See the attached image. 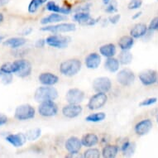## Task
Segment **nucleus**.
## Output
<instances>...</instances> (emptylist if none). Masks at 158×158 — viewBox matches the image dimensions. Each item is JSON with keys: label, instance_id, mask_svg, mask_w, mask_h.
I'll list each match as a JSON object with an SVG mask.
<instances>
[{"label": "nucleus", "instance_id": "30", "mask_svg": "<svg viewBox=\"0 0 158 158\" xmlns=\"http://www.w3.org/2000/svg\"><path fill=\"white\" fill-rule=\"evenodd\" d=\"M106 118V114L104 112H96L89 114L85 118V121L89 123H99L104 121Z\"/></svg>", "mask_w": 158, "mask_h": 158}, {"label": "nucleus", "instance_id": "49", "mask_svg": "<svg viewBox=\"0 0 158 158\" xmlns=\"http://www.w3.org/2000/svg\"><path fill=\"white\" fill-rule=\"evenodd\" d=\"M4 21V16L2 13H0V24L3 23V22Z\"/></svg>", "mask_w": 158, "mask_h": 158}, {"label": "nucleus", "instance_id": "2", "mask_svg": "<svg viewBox=\"0 0 158 158\" xmlns=\"http://www.w3.org/2000/svg\"><path fill=\"white\" fill-rule=\"evenodd\" d=\"M81 68H82V63L81 60L76 58H73V59L64 60L60 63L59 70L62 75L67 77H72L81 71Z\"/></svg>", "mask_w": 158, "mask_h": 158}, {"label": "nucleus", "instance_id": "35", "mask_svg": "<svg viewBox=\"0 0 158 158\" xmlns=\"http://www.w3.org/2000/svg\"><path fill=\"white\" fill-rule=\"evenodd\" d=\"M1 74H14V65L13 62H5L0 66Z\"/></svg>", "mask_w": 158, "mask_h": 158}, {"label": "nucleus", "instance_id": "1", "mask_svg": "<svg viewBox=\"0 0 158 158\" xmlns=\"http://www.w3.org/2000/svg\"><path fill=\"white\" fill-rule=\"evenodd\" d=\"M58 98V91L53 86L42 85L36 89L34 93V99L37 103L53 100Z\"/></svg>", "mask_w": 158, "mask_h": 158}, {"label": "nucleus", "instance_id": "20", "mask_svg": "<svg viewBox=\"0 0 158 158\" xmlns=\"http://www.w3.org/2000/svg\"><path fill=\"white\" fill-rule=\"evenodd\" d=\"M38 81L42 85L54 86L59 82V77L53 73L43 72L39 75Z\"/></svg>", "mask_w": 158, "mask_h": 158}, {"label": "nucleus", "instance_id": "3", "mask_svg": "<svg viewBox=\"0 0 158 158\" xmlns=\"http://www.w3.org/2000/svg\"><path fill=\"white\" fill-rule=\"evenodd\" d=\"M76 29V26L73 23H58L56 24H50V25H45L41 28V31L51 32L53 34H60V33H68L75 31Z\"/></svg>", "mask_w": 158, "mask_h": 158}, {"label": "nucleus", "instance_id": "45", "mask_svg": "<svg viewBox=\"0 0 158 158\" xmlns=\"http://www.w3.org/2000/svg\"><path fill=\"white\" fill-rule=\"evenodd\" d=\"M32 31V29L31 27H27L23 30V31L21 32L22 36H27L29 34H31V32Z\"/></svg>", "mask_w": 158, "mask_h": 158}, {"label": "nucleus", "instance_id": "7", "mask_svg": "<svg viewBox=\"0 0 158 158\" xmlns=\"http://www.w3.org/2000/svg\"><path fill=\"white\" fill-rule=\"evenodd\" d=\"M58 106L53 100L44 101L40 103L37 111L38 114L44 118H52L58 114Z\"/></svg>", "mask_w": 158, "mask_h": 158}, {"label": "nucleus", "instance_id": "33", "mask_svg": "<svg viewBox=\"0 0 158 158\" xmlns=\"http://www.w3.org/2000/svg\"><path fill=\"white\" fill-rule=\"evenodd\" d=\"M42 135V129L39 127L36 128H32V129H29L25 132V136L27 137V140L30 141V142H34L38 139L39 137Z\"/></svg>", "mask_w": 158, "mask_h": 158}, {"label": "nucleus", "instance_id": "27", "mask_svg": "<svg viewBox=\"0 0 158 158\" xmlns=\"http://www.w3.org/2000/svg\"><path fill=\"white\" fill-rule=\"evenodd\" d=\"M118 44L121 51H130L134 45V38L131 36L125 35L120 37Z\"/></svg>", "mask_w": 158, "mask_h": 158}, {"label": "nucleus", "instance_id": "5", "mask_svg": "<svg viewBox=\"0 0 158 158\" xmlns=\"http://www.w3.org/2000/svg\"><path fill=\"white\" fill-rule=\"evenodd\" d=\"M36 115V109L29 104L18 105L14 111V118L18 121H27L32 119Z\"/></svg>", "mask_w": 158, "mask_h": 158}, {"label": "nucleus", "instance_id": "38", "mask_svg": "<svg viewBox=\"0 0 158 158\" xmlns=\"http://www.w3.org/2000/svg\"><path fill=\"white\" fill-rule=\"evenodd\" d=\"M13 74H1V82L4 85H10L13 82Z\"/></svg>", "mask_w": 158, "mask_h": 158}, {"label": "nucleus", "instance_id": "46", "mask_svg": "<svg viewBox=\"0 0 158 158\" xmlns=\"http://www.w3.org/2000/svg\"><path fill=\"white\" fill-rule=\"evenodd\" d=\"M142 14H143V12H137V13H136L134 14V15L132 16V19H133V20H136V19H137V18H139L142 16Z\"/></svg>", "mask_w": 158, "mask_h": 158}, {"label": "nucleus", "instance_id": "24", "mask_svg": "<svg viewBox=\"0 0 158 158\" xmlns=\"http://www.w3.org/2000/svg\"><path fill=\"white\" fill-rule=\"evenodd\" d=\"M148 30V27L145 23H137L133 26L131 31H130V36H132L133 38L138 39L143 37L147 34Z\"/></svg>", "mask_w": 158, "mask_h": 158}, {"label": "nucleus", "instance_id": "14", "mask_svg": "<svg viewBox=\"0 0 158 158\" xmlns=\"http://www.w3.org/2000/svg\"><path fill=\"white\" fill-rule=\"evenodd\" d=\"M83 108L80 104H68L65 105L61 109L63 116L66 118H75L82 114Z\"/></svg>", "mask_w": 158, "mask_h": 158}, {"label": "nucleus", "instance_id": "21", "mask_svg": "<svg viewBox=\"0 0 158 158\" xmlns=\"http://www.w3.org/2000/svg\"><path fill=\"white\" fill-rule=\"evenodd\" d=\"M67 17L63 14L57 13H52L49 15L46 16L41 20V23L42 25H50V24H56L58 23L66 21Z\"/></svg>", "mask_w": 158, "mask_h": 158}, {"label": "nucleus", "instance_id": "9", "mask_svg": "<svg viewBox=\"0 0 158 158\" xmlns=\"http://www.w3.org/2000/svg\"><path fill=\"white\" fill-rule=\"evenodd\" d=\"M92 88L96 93L107 94L112 89V81L106 76L96 78L92 83Z\"/></svg>", "mask_w": 158, "mask_h": 158}, {"label": "nucleus", "instance_id": "52", "mask_svg": "<svg viewBox=\"0 0 158 158\" xmlns=\"http://www.w3.org/2000/svg\"><path fill=\"white\" fill-rule=\"evenodd\" d=\"M0 75H1V71H0Z\"/></svg>", "mask_w": 158, "mask_h": 158}, {"label": "nucleus", "instance_id": "51", "mask_svg": "<svg viewBox=\"0 0 158 158\" xmlns=\"http://www.w3.org/2000/svg\"><path fill=\"white\" fill-rule=\"evenodd\" d=\"M156 122H157V123H158V113H157V114H156Z\"/></svg>", "mask_w": 158, "mask_h": 158}, {"label": "nucleus", "instance_id": "12", "mask_svg": "<svg viewBox=\"0 0 158 158\" xmlns=\"http://www.w3.org/2000/svg\"><path fill=\"white\" fill-rule=\"evenodd\" d=\"M82 147L83 146L81 143V140L75 136L70 137L65 143V150L67 151L69 154H72V155L79 154Z\"/></svg>", "mask_w": 158, "mask_h": 158}, {"label": "nucleus", "instance_id": "36", "mask_svg": "<svg viewBox=\"0 0 158 158\" xmlns=\"http://www.w3.org/2000/svg\"><path fill=\"white\" fill-rule=\"evenodd\" d=\"M106 8H105V12L107 13H110V14H114V13L118 12V3L115 0H111L109 3L106 4Z\"/></svg>", "mask_w": 158, "mask_h": 158}, {"label": "nucleus", "instance_id": "50", "mask_svg": "<svg viewBox=\"0 0 158 158\" xmlns=\"http://www.w3.org/2000/svg\"><path fill=\"white\" fill-rule=\"evenodd\" d=\"M110 1H111V0H103V3H104V4H107V3H109Z\"/></svg>", "mask_w": 158, "mask_h": 158}, {"label": "nucleus", "instance_id": "6", "mask_svg": "<svg viewBox=\"0 0 158 158\" xmlns=\"http://www.w3.org/2000/svg\"><path fill=\"white\" fill-rule=\"evenodd\" d=\"M14 74L20 78L28 77L32 71V65L31 62L25 59H18L13 61Z\"/></svg>", "mask_w": 158, "mask_h": 158}, {"label": "nucleus", "instance_id": "11", "mask_svg": "<svg viewBox=\"0 0 158 158\" xmlns=\"http://www.w3.org/2000/svg\"><path fill=\"white\" fill-rule=\"evenodd\" d=\"M85 94L83 90L78 88L70 89L65 94V100L68 104H80L85 99Z\"/></svg>", "mask_w": 158, "mask_h": 158}, {"label": "nucleus", "instance_id": "41", "mask_svg": "<svg viewBox=\"0 0 158 158\" xmlns=\"http://www.w3.org/2000/svg\"><path fill=\"white\" fill-rule=\"evenodd\" d=\"M90 3H85L83 5H81L75 8V12H89L90 9Z\"/></svg>", "mask_w": 158, "mask_h": 158}, {"label": "nucleus", "instance_id": "43", "mask_svg": "<svg viewBox=\"0 0 158 158\" xmlns=\"http://www.w3.org/2000/svg\"><path fill=\"white\" fill-rule=\"evenodd\" d=\"M46 39H38V40H36V42H35V47L36 48H43V47L46 46Z\"/></svg>", "mask_w": 158, "mask_h": 158}, {"label": "nucleus", "instance_id": "13", "mask_svg": "<svg viewBox=\"0 0 158 158\" xmlns=\"http://www.w3.org/2000/svg\"><path fill=\"white\" fill-rule=\"evenodd\" d=\"M141 83L145 86H150L156 83L158 81L157 73L153 70H145L138 75Z\"/></svg>", "mask_w": 158, "mask_h": 158}, {"label": "nucleus", "instance_id": "16", "mask_svg": "<svg viewBox=\"0 0 158 158\" xmlns=\"http://www.w3.org/2000/svg\"><path fill=\"white\" fill-rule=\"evenodd\" d=\"M73 20L78 23L88 26H93L98 22L94 18H91L89 12H75L73 15Z\"/></svg>", "mask_w": 158, "mask_h": 158}, {"label": "nucleus", "instance_id": "4", "mask_svg": "<svg viewBox=\"0 0 158 158\" xmlns=\"http://www.w3.org/2000/svg\"><path fill=\"white\" fill-rule=\"evenodd\" d=\"M71 42V37L61 34H52L46 38V43L49 47L56 49H64L69 46Z\"/></svg>", "mask_w": 158, "mask_h": 158}, {"label": "nucleus", "instance_id": "26", "mask_svg": "<svg viewBox=\"0 0 158 158\" xmlns=\"http://www.w3.org/2000/svg\"><path fill=\"white\" fill-rule=\"evenodd\" d=\"M99 54L101 55L102 56H104L108 58V57H113L117 53V48L116 46L114 43H107L99 47Z\"/></svg>", "mask_w": 158, "mask_h": 158}, {"label": "nucleus", "instance_id": "28", "mask_svg": "<svg viewBox=\"0 0 158 158\" xmlns=\"http://www.w3.org/2000/svg\"><path fill=\"white\" fill-rule=\"evenodd\" d=\"M119 61L114 56L108 57L106 60L104 61V68L111 73L118 72L119 70Z\"/></svg>", "mask_w": 158, "mask_h": 158}, {"label": "nucleus", "instance_id": "34", "mask_svg": "<svg viewBox=\"0 0 158 158\" xmlns=\"http://www.w3.org/2000/svg\"><path fill=\"white\" fill-rule=\"evenodd\" d=\"M101 156V152L98 148H88L83 153V157L85 158H99Z\"/></svg>", "mask_w": 158, "mask_h": 158}, {"label": "nucleus", "instance_id": "39", "mask_svg": "<svg viewBox=\"0 0 158 158\" xmlns=\"http://www.w3.org/2000/svg\"><path fill=\"white\" fill-rule=\"evenodd\" d=\"M156 102H157V98H156V97H152V98H146V99L143 100V101L141 102L140 104H139V106L140 107L151 106V105L156 104Z\"/></svg>", "mask_w": 158, "mask_h": 158}, {"label": "nucleus", "instance_id": "48", "mask_svg": "<svg viewBox=\"0 0 158 158\" xmlns=\"http://www.w3.org/2000/svg\"><path fill=\"white\" fill-rule=\"evenodd\" d=\"M5 39H6V36H4V35H0V44H1V43H3Z\"/></svg>", "mask_w": 158, "mask_h": 158}, {"label": "nucleus", "instance_id": "31", "mask_svg": "<svg viewBox=\"0 0 158 158\" xmlns=\"http://www.w3.org/2000/svg\"><path fill=\"white\" fill-rule=\"evenodd\" d=\"M48 1L50 0H31L28 4V8H27L28 13L31 14L36 13L40 7L43 5L44 3H47Z\"/></svg>", "mask_w": 158, "mask_h": 158}, {"label": "nucleus", "instance_id": "10", "mask_svg": "<svg viewBox=\"0 0 158 158\" xmlns=\"http://www.w3.org/2000/svg\"><path fill=\"white\" fill-rule=\"evenodd\" d=\"M108 96L105 93H96L89 99L87 107L89 110H98L106 104Z\"/></svg>", "mask_w": 158, "mask_h": 158}, {"label": "nucleus", "instance_id": "23", "mask_svg": "<svg viewBox=\"0 0 158 158\" xmlns=\"http://www.w3.org/2000/svg\"><path fill=\"white\" fill-rule=\"evenodd\" d=\"M81 143H82V146L83 147H85V148H92V147H94L99 142V139H98V137L95 133H93V132H89V133H86L81 137Z\"/></svg>", "mask_w": 158, "mask_h": 158}, {"label": "nucleus", "instance_id": "15", "mask_svg": "<svg viewBox=\"0 0 158 158\" xmlns=\"http://www.w3.org/2000/svg\"><path fill=\"white\" fill-rule=\"evenodd\" d=\"M5 140L9 144L16 148H22L26 143L27 137L25 133L18 132V133H9L5 137Z\"/></svg>", "mask_w": 158, "mask_h": 158}, {"label": "nucleus", "instance_id": "47", "mask_svg": "<svg viewBox=\"0 0 158 158\" xmlns=\"http://www.w3.org/2000/svg\"><path fill=\"white\" fill-rule=\"evenodd\" d=\"M8 3H9V0H0V8L4 7V6L7 5Z\"/></svg>", "mask_w": 158, "mask_h": 158}, {"label": "nucleus", "instance_id": "42", "mask_svg": "<svg viewBox=\"0 0 158 158\" xmlns=\"http://www.w3.org/2000/svg\"><path fill=\"white\" fill-rule=\"evenodd\" d=\"M120 18H121L120 14H114V15L110 16L108 20L111 24H117L120 21Z\"/></svg>", "mask_w": 158, "mask_h": 158}, {"label": "nucleus", "instance_id": "22", "mask_svg": "<svg viewBox=\"0 0 158 158\" xmlns=\"http://www.w3.org/2000/svg\"><path fill=\"white\" fill-rule=\"evenodd\" d=\"M46 9L52 13H57L60 14H63V15L67 16L69 14L72 13V9L70 8H67V7H61V6L58 5L56 2L54 1H48L46 4Z\"/></svg>", "mask_w": 158, "mask_h": 158}, {"label": "nucleus", "instance_id": "8", "mask_svg": "<svg viewBox=\"0 0 158 158\" xmlns=\"http://www.w3.org/2000/svg\"><path fill=\"white\" fill-rule=\"evenodd\" d=\"M135 79H136V76H135L134 72L128 68L122 69L117 74L118 83L124 87L132 85V84L134 83Z\"/></svg>", "mask_w": 158, "mask_h": 158}, {"label": "nucleus", "instance_id": "40", "mask_svg": "<svg viewBox=\"0 0 158 158\" xmlns=\"http://www.w3.org/2000/svg\"><path fill=\"white\" fill-rule=\"evenodd\" d=\"M148 30L150 31H158V17L152 18L148 26Z\"/></svg>", "mask_w": 158, "mask_h": 158}, {"label": "nucleus", "instance_id": "32", "mask_svg": "<svg viewBox=\"0 0 158 158\" xmlns=\"http://www.w3.org/2000/svg\"><path fill=\"white\" fill-rule=\"evenodd\" d=\"M132 54L129 51H121L119 56H118V61L121 65H129L132 60Z\"/></svg>", "mask_w": 158, "mask_h": 158}, {"label": "nucleus", "instance_id": "18", "mask_svg": "<svg viewBox=\"0 0 158 158\" xmlns=\"http://www.w3.org/2000/svg\"><path fill=\"white\" fill-rule=\"evenodd\" d=\"M27 43V39L23 36H13L10 38L5 39L3 45L5 47H8L12 50L22 48Z\"/></svg>", "mask_w": 158, "mask_h": 158}, {"label": "nucleus", "instance_id": "37", "mask_svg": "<svg viewBox=\"0 0 158 158\" xmlns=\"http://www.w3.org/2000/svg\"><path fill=\"white\" fill-rule=\"evenodd\" d=\"M143 1L142 0H131L127 4V8L129 10H137L142 7Z\"/></svg>", "mask_w": 158, "mask_h": 158}, {"label": "nucleus", "instance_id": "44", "mask_svg": "<svg viewBox=\"0 0 158 158\" xmlns=\"http://www.w3.org/2000/svg\"><path fill=\"white\" fill-rule=\"evenodd\" d=\"M8 122V118L7 115L3 114H0V127L7 124Z\"/></svg>", "mask_w": 158, "mask_h": 158}, {"label": "nucleus", "instance_id": "17", "mask_svg": "<svg viewBox=\"0 0 158 158\" xmlns=\"http://www.w3.org/2000/svg\"><path fill=\"white\" fill-rule=\"evenodd\" d=\"M152 127L153 123L152 120L149 118H145V119L141 120L140 122H138L135 125L134 131L136 134L138 136H145L149 133Z\"/></svg>", "mask_w": 158, "mask_h": 158}, {"label": "nucleus", "instance_id": "25", "mask_svg": "<svg viewBox=\"0 0 158 158\" xmlns=\"http://www.w3.org/2000/svg\"><path fill=\"white\" fill-rule=\"evenodd\" d=\"M119 151L118 146L108 144L105 145L102 149L101 156L104 158H114L116 157Z\"/></svg>", "mask_w": 158, "mask_h": 158}, {"label": "nucleus", "instance_id": "29", "mask_svg": "<svg viewBox=\"0 0 158 158\" xmlns=\"http://www.w3.org/2000/svg\"><path fill=\"white\" fill-rule=\"evenodd\" d=\"M120 150L122 151L123 155L124 156L129 157L134 154L135 151H136V144L135 143H131L129 141H126L120 148Z\"/></svg>", "mask_w": 158, "mask_h": 158}, {"label": "nucleus", "instance_id": "19", "mask_svg": "<svg viewBox=\"0 0 158 158\" xmlns=\"http://www.w3.org/2000/svg\"><path fill=\"white\" fill-rule=\"evenodd\" d=\"M85 66L89 70H95L101 64V56L96 52H92L87 55L85 59Z\"/></svg>", "mask_w": 158, "mask_h": 158}]
</instances>
